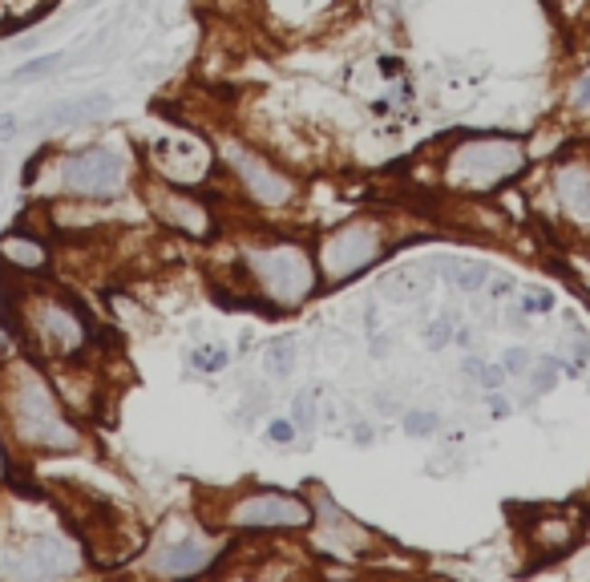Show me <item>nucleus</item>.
I'll return each mask as SVG.
<instances>
[{"label": "nucleus", "mask_w": 590, "mask_h": 582, "mask_svg": "<svg viewBox=\"0 0 590 582\" xmlns=\"http://www.w3.org/2000/svg\"><path fill=\"white\" fill-rule=\"evenodd\" d=\"M0 429L21 453L61 457L81 449V429L69 421L65 405L33 360L0 364Z\"/></svg>", "instance_id": "f257e3e1"}, {"label": "nucleus", "mask_w": 590, "mask_h": 582, "mask_svg": "<svg viewBox=\"0 0 590 582\" xmlns=\"http://www.w3.org/2000/svg\"><path fill=\"white\" fill-rule=\"evenodd\" d=\"M243 272H247L251 291L275 311H295L316 295L319 288V267L303 243L271 234L251 247H243Z\"/></svg>", "instance_id": "f03ea898"}, {"label": "nucleus", "mask_w": 590, "mask_h": 582, "mask_svg": "<svg viewBox=\"0 0 590 582\" xmlns=\"http://www.w3.org/2000/svg\"><path fill=\"white\" fill-rule=\"evenodd\" d=\"M441 182L462 198H481L526 170V142L514 134H470L441 154Z\"/></svg>", "instance_id": "7ed1b4c3"}, {"label": "nucleus", "mask_w": 590, "mask_h": 582, "mask_svg": "<svg viewBox=\"0 0 590 582\" xmlns=\"http://www.w3.org/2000/svg\"><path fill=\"white\" fill-rule=\"evenodd\" d=\"M8 316H13L16 332L29 340V348L41 352V360H77L93 344L90 320L57 291L16 295Z\"/></svg>", "instance_id": "20e7f679"}, {"label": "nucleus", "mask_w": 590, "mask_h": 582, "mask_svg": "<svg viewBox=\"0 0 590 582\" xmlns=\"http://www.w3.org/2000/svg\"><path fill=\"white\" fill-rule=\"evenodd\" d=\"M393 247H396V239H393V231H388L385 219L364 215V219L340 223V227L328 231L324 239H319V247H316L319 283H328V288H344V283H352L360 272L376 267Z\"/></svg>", "instance_id": "39448f33"}, {"label": "nucleus", "mask_w": 590, "mask_h": 582, "mask_svg": "<svg viewBox=\"0 0 590 582\" xmlns=\"http://www.w3.org/2000/svg\"><path fill=\"white\" fill-rule=\"evenodd\" d=\"M214 162L235 178L243 198L259 211H283L295 203V178L275 167L267 154L251 150L243 138H214Z\"/></svg>", "instance_id": "423d86ee"}, {"label": "nucleus", "mask_w": 590, "mask_h": 582, "mask_svg": "<svg viewBox=\"0 0 590 582\" xmlns=\"http://www.w3.org/2000/svg\"><path fill=\"white\" fill-rule=\"evenodd\" d=\"M77 570V546L69 534L41 526L21 538H0V578H57Z\"/></svg>", "instance_id": "0eeeda50"}, {"label": "nucleus", "mask_w": 590, "mask_h": 582, "mask_svg": "<svg viewBox=\"0 0 590 582\" xmlns=\"http://www.w3.org/2000/svg\"><path fill=\"white\" fill-rule=\"evenodd\" d=\"M223 526L227 530H255V534H275V530H311V501L308 493H280V490H251L243 498L223 506Z\"/></svg>", "instance_id": "6e6552de"}, {"label": "nucleus", "mask_w": 590, "mask_h": 582, "mask_svg": "<svg viewBox=\"0 0 590 582\" xmlns=\"http://www.w3.org/2000/svg\"><path fill=\"white\" fill-rule=\"evenodd\" d=\"M57 182L69 198H118L129 186V162L114 146H85L61 158Z\"/></svg>", "instance_id": "1a4fd4ad"}, {"label": "nucleus", "mask_w": 590, "mask_h": 582, "mask_svg": "<svg viewBox=\"0 0 590 582\" xmlns=\"http://www.w3.org/2000/svg\"><path fill=\"white\" fill-rule=\"evenodd\" d=\"M146 206L154 211V219L167 231L186 234V239H211L214 234V211L203 195H195L190 186H170V182L154 178L146 186Z\"/></svg>", "instance_id": "9d476101"}, {"label": "nucleus", "mask_w": 590, "mask_h": 582, "mask_svg": "<svg viewBox=\"0 0 590 582\" xmlns=\"http://www.w3.org/2000/svg\"><path fill=\"white\" fill-rule=\"evenodd\" d=\"M214 150L203 138H186V134H162L150 142V170L154 178L170 182V186H198L211 178Z\"/></svg>", "instance_id": "9b49d317"}, {"label": "nucleus", "mask_w": 590, "mask_h": 582, "mask_svg": "<svg viewBox=\"0 0 590 582\" xmlns=\"http://www.w3.org/2000/svg\"><path fill=\"white\" fill-rule=\"evenodd\" d=\"M550 190L562 223L583 243H590V154L558 158V167L550 170Z\"/></svg>", "instance_id": "f8f14e48"}, {"label": "nucleus", "mask_w": 590, "mask_h": 582, "mask_svg": "<svg viewBox=\"0 0 590 582\" xmlns=\"http://www.w3.org/2000/svg\"><path fill=\"white\" fill-rule=\"evenodd\" d=\"M219 558H223V542L198 530V534H182L175 542L150 550L146 570L162 575V578H186V575H206Z\"/></svg>", "instance_id": "ddd939ff"}, {"label": "nucleus", "mask_w": 590, "mask_h": 582, "mask_svg": "<svg viewBox=\"0 0 590 582\" xmlns=\"http://www.w3.org/2000/svg\"><path fill=\"white\" fill-rule=\"evenodd\" d=\"M308 501H311V530H319V538L328 542V550L336 554H364L372 542H376V534L372 530H364L360 522H352L348 514H344L340 506H336V498L324 490L319 482H308Z\"/></svg>", "instance_id": "4468645a"}, {"label": "nucleus", "mask_w": 590, "mask_h": 582, "mask_svg": "<svg viewBox=\"0 0 590 582\" xmlns=\"http://www.w3.org/2000/svg\"><path fill=\"white\" fill-rule=\"evenodd\" d=\"M578 534H583V522H578V514H570V510H542L538 518H526V542H530V550L542 554V558H554V554L570 550V546L578 542Z\"/></svg>", "instance_id": "2eb2a0df"}, {"label": "nucleus", "mask_w": 590, "mask_h": 582, "mask_svg": "<svg viewBox=\"0 0 590 582\" xmlns=\"http://www.w3.org/2000/svg\"><path fill=\"white\" fill-rule=\"evenodd\" d=\"M109 110H114V93L93 90V93H81V98H65V101H57V106L41 110V114L29 121V129H69V126H85V121L109 114Z\"/></svg>", "instance_id": "dca6fc26"}, {"label": "nucleus", "mask_w": 590, "mask_h": 582, "mask_svg": "<svg viewBox=\"0 0 590 582\" xmlns=\"http://www.w3.org/2000/svg\"><path fill=\"white\" fill-rule=\"evenodd\" d=\"M49 243L41 239V234H33V231H8L5 239H0V263L5 267H13V272H21V275H41V272H49Z\"/></svg>", "instance_id": "f3484780"}, {"label": "nucleus", "mask_w": 590, "mask_h": 582, "mask_svg": "<svg viewBox=\"0 0 590 582\" xmlns=\"http://www.w3.org/2000/svg\"><path fill=\"white\" fill-rule=\"evenodd\" d=\"M437 280V267H396L385 275V295L388 300H413V295L429 291V283Z\"/></svg>", "instance_id": "a211bd4d"}, {"label": "nucleus", "mask_w": 590, "mask_h": 582, "mask_svg": "<svg viewBox=\"0 0 590 582\" xmlns=\"http://www.w3.org/2000/svg\"><path fill=\"white\" fill-rule=\"evenodd\" d=\"M437 275L449 283V288L457 291H477L485 288V280H490V263H462V259H445V263H437Z\"/></svg>", "instance_id": "6ab92c4d"}, {"label": "nucleus", "mask_w": 590, "mask_h": 582, "mask_svg": "<svg viewBox=\"0 0 590 582\" xmlns=\"http://www.w3.org/2000/svg\"><path fill=\"white\" fill-rule=\"evenodd\" d=\"M263 368H267V377H275V380H288L291 372H295V340L291 336H280V340H271L263 348Z\"/></svg>", "instance_id": "aec40b11"}, {"label": "nucleus", "mask_w": 590, "mask_h": 582, "mask_svg": "<svg viewBox=\"0 0 590 582\" xmlns=\"http://www.w3.org/2000/svg\"><path fill=\"white\" fill-rule=\"evenodd\" d=\"M562 106H566V114L578 118V121L590 118V65H583L575 77H570L566 93H562Z\"/></svg>", "instance_id": "412c9836"}, {"label": "nucleus", "mask_w": 590, "mask_h": 582, "mask_svg": "<svg viewBox=\"0 0 590 582\" xmlns=\"http://www.w3.org/2000/svg\"><path fill=\"white\" fill-rule=\"evenodd\" d=\"M550 8H554V16H558V24L566 33L590 21V0H550Z\"/></svg>", "instance_id": "4be33fe9"}, {"label": "nucleus", "mask_w": 590, "mask_h": 582, "mask_svg": "<svg viewBox=\"0 0 590 582\" xmlns=\"http://www.w3.org/2000/svg\"><path fill=\"white\" fill-rule=\"evenodd\" d=\"M190 360H195L198 372H223L231 364V352L223 348V344H203V348H195Z\"/></svg>", "instance_id": "5701e85b"}, {"label": "nucleus", "mask_w": 590, "mask_h": 582, "mask_svg": "<svg viewBox=\"0 0 590 582\" xmlns=\"http://www.w3.org/2000/svg\"><path fill=\"white\" fill-rule=\"evenodd\" d=\"M453 332H457V324H453V316H441V320H433V324H424V348H433V352H441L445 344H453Z\"/></svg>", "instance_id": "b1692460"}, {"label": "nucleus", "mask_w": 590, "mask_h": 582, "mask_svg": "<svg viewBox=\"0 0 590 582\" xmlns=\"http://www.w3.org/2000/svg\"><path fill=\"white\" fill-rule=\"evenodd\" d=\"M441 425H437V413H421V408H413V413H404V433L409 437H433Z\"/></svg>", "instance_id": "393cba45"}, {"label": "nucleus", "mask_w": 590, "mask_h": 582, "mask_svg": "<svg viewBox=\"0 0 590 582\" xmlns=\"http://www.w3.org/2000/svg\"><path fill=\"white\" fill-rule=\"evenodd\" d=\"M316 388L311 393H300L295 396V405H291V421H295V429H311L316 425V408H311V401H316Z\"/></svg>", "instance_id": "a878e982"}, {"label": "nucleus", "mask_w": 590, "mask_h": 582, "mask_svg": "<svg viewBox=\"0 0 590 582\" xmlns=\"http://www.w3.org/2000/svg\"><path fill=\"white\" fill-rule=\"evenodd\" d=\"M501 364H506L509 377H530V372H534V360H530V352H526V348H509Z\"/></svg>", "instance_id": "bb28decb"}, {"label": "nucleus", "mask_w": 590, "mask_h": 582, "mask_svg": "<svg viewBox=\"0 0 590 582\" xmlns=\"http://www.w3.org/2000/svg\"><path fill=\"white\" fill-rule=\"evenodd\" d=\"M506 364H485L481 368V377H477V388H485V393H498L501 385H506Z\"/></svg>", "instance_id": "cd10ccee"}, {"label": "nucleus", "mask_w": 590, "mask_h": 582, "mask_svg": "<svg viewBox=\"0 0 590 582\" xmlns=\"http://www.w3.org/2000/svg\"><path fill=\"white\" fill-rule=\"evenodd\" d=\"M295 433H300V429H295V421H271V425H267V437H271L275 445H288V441H295Z\"/></svg>", "instance_id": "c85d7f7f"}, {"label": "nucleus", "mask_w": 590, "mask_h": 582, "mask_svg": "<svg viewBox=\"0 0 590 582\" xmlns=\"http://www.w3.org/2000/svg\"><path fill=\"white\" fill-rule=\"evenodd\" d=\"M485 288H490L493 300H506V295L514 291V280H509V275H490V280H485Z\"/></svg>", "instance_id": "c756f323"}, {"label": "nucleus", "mask_w": 590, "mask_h": 582, "mask_svg": "<svg viewBox=\"0 0 590 582\" xmlns=\"http://www.w3.org/2000/svg\"><path fill=\"white\" fill-rule=\"evenodd\" d=\"M530 311H554V295H526L522 316H530Z\"/></svg>", "instance_id": "7c9ffc66"}, {"label": "nucleus", "mask_w": 590, "mask_h": 582, "mask_svg": "<svg viewBox=\"0 0 590 582\" xmlns=\"http://www.w3.org/2000/svg\"><path fill=\"white\" fill-rule=\"evenodd\" d=\"M21 134V118L16 114H0V142H13Z\"/></svg>", "instance_id": "2f4dec72"}, {"label": "nucleus", "mask_w": 590, "mask_h": 582, "mask_svg": "<svg viewBox=\"0 0 590 582\" xmlns=\"http://www.w3.org/2000/svg\"><path fill=\"white\" fill-rule=\"evenodd\" d=\"M485 401H490V413L493 416H509V401L501 396V388H498V393H485Z\"/></svg>", "instance_id": "473e14b6"}, {"label": "nucleus", "mask_w": 590, "mask_h": 582, "mask_svg": "<svg viewBox=\"0 0 590 582\" xmlns=\"http://www.w3.org/2000/svg\"><path fill=\"white\" fill-rule=\"evenodd\" d=\"M481 368H485V360H477V356H465L462 372H465V377H470V380H477V377H481Z\"/></svg>", "instance_id": "72a5a7b5"}, {"label": "nucleus", "mask_w": 590, "mask_h": 582, "mask_svg": "<svg viewBox=\"0 0 590 582\" xmlns=\"http://www.w3.org/2000/svg\"><path fill=\"white\" fill-rule=\"evenodd\" d=\"M352 437L360 441V445H368V441H372V429H368V425H356V429H352Z\"/></svg>", "instance_id": "f704fd0d"}, {"label": "nucleus", "mask_w": 590, "mask_h": 582, "mask_svg": "<svg viewBox=\"0 0 590 582\" xmlns=\"http://www.w3.org/2000/svg\"><path fill=\"white\" fill-rule=\"evenodd\" d=\"M93 5H101V0H81V8H93Z\"/></svg>", "instance_id": "c9c22d12"}, {"label": "nucleus", "mask_w": 590, "mask_h": 582, "mask_svg": "<svg viewBox=\"0 0 590 582\" xmlns=\"http://www.w3.org/2000/svg\"><path fill=\"white\" fill-rule=\"evenodd\" d=\"M586 53H590V21H586Z\"/></svg>", "instance_id": "e433bc0d"}]
</instances>
